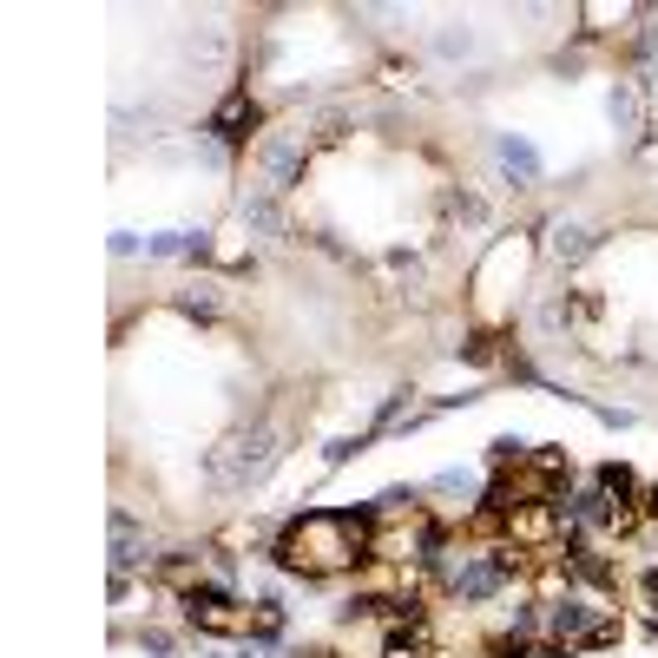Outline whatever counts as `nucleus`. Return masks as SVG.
<instances>
[{
  "label": "nucleus",
  "instance_id": "obj_1",
  "mask_svg": "<svg viewBox=\"0 0 658 658\" xmlns=\"http://www.w3.org/2000/svg\"><path fill=\"white\" fill-rule=\"evenodd\" d=\"M369 547H376V527L362 514H303L297 527H283L277 566L303 573V580H323V573H343V566L369 560Z\"/></svg>",
  "mask_w": 658,
  "mask_h": 658
},
{
  "label": "nucleus",
  "instance_id": "obj_2",
  "mask_svg": "<svg viewBox=\"0 0 658 658\" xmlns=\"http://www.w3.org/2000/svg\"><path fill=\"white\" fill-rule=\"evenodd\" d=\"M435 566H441V580H448V593L461 599V606H481V599H494V593H507L514 586V553L507 547H441L435 553Z\"/></svg>",
  "mask_w": 658,
  "mask_h": 658
},
{
  "label": "nucleus",
  "instance_id": "obj_3",
  "mask_svg": "<svg viewBox=\"0 0 658 658\" xmlns=\"http://www.w3.org/2000/svg\"><path fill=\"white\" fill-rule=\"evenodd\" d=\"M612 632H619L612 606H599V599H586V593H566V599L547 606L540 639H547V652H573V645H606Z\"/></svg>",
  "mask_w": 658,
  "mask_h": 658
},
{
  "label": "nucleus",
  "instance_id": "obj_4",
  "mask_svg": "<svg viewBox=\"0 0 658 658\" xmlns=\"http://www.w3.org/2000/svg\"><path fill=\"white\" fill-rule=\"evenodd\" d=\"M270 461H277V428H270V422L237 428L218 455H211V481H218V487H251Z\"/></svg>",
  "mask_w": 658,
  "mask_h": 658
},
{
  "label": "nucleus",
  "instance_id": "obj_5",
  "mask_svg": "<svg viewBox=\"0 0 658 658\" xmlns=\"http://www.w3.org/2000/svg\"><path fill=\"white\" fill-rule=\"evenodd\" d=\"M251 165H257V185L264 191H283V185H297V172H303V145L290 132H277V139H264L251 152Z\"/></svg>",
  "mask_w": 658,
  "mask_h": 658
},
{
  "label": "nucleus",
  "instance_id": "obj_6",
  "mask_svg": "<svg viewBox=\"0 0 658 658\" xmlns=\"http://www.w3.org/2000/svg\"><path fill=\"white\" fill-rule=\"evenodd\" d=\"M185 612L198 619L204 632H251V612L237 606L231 593H218V586H198V593L185 599Z\"/></svg>",
  "mask_w": 658,
  "mask_h": 658
},
{
  "label": "nucleus",
  "instance_id": "obj_7",
  "mask_svg": "<svg viewBox=\"0 0 658 658\" xmlns=\"http://www.w3.org/2000/svg\"><path fill=\"white\" fill-rule=\"evenodd\" d=\"M112 593H126V573L145 560V533H139V520L126 514V507H112Z\"/></svg>",
  "mask_w": 658,
  "mask_h": 658
},
{
  "label": "nucleus",
  "instance_id": "obj_8",
  "mask_svg": "<svg viewBox=\"0 0 658 658\" xmlns=\"http://www.w3.org/2000/svg\"><path fill=\"white\" fill-rule=\"evenodd\" d=\"M244 224H251L257 237H283V211H277V191L257 185L251 198H244Z\"/></svg>",
  "mask_w": 658,
  "mask_h": 658
},
{
  "label": "nucleus",
  "instance_id": "obj_9",
  "mask_svg": "<svg viewBox=\"0 0 658 658\" xmlns=\"http://www.w3.org/2000/svg\"><path fill=\"white\" fill-rule=\"evenodd\" d=\"M494 158H501L514 178H540V152H533L527 139H514V132H501V139H494Z\"/></svg>",
  "mask_w": 658,
  "mask_h": 658
},
{
  "label": "nucleus",
  "instance_id": "obj_10",
  "mask_svg": "<svg viewBox=\"0 0 658 658\" xmlns=\"http://www.w3.org/2000/svg\"><path fill=\"white\" fill-rule=\"evenodd\" d=\"M251 119H257V112H251V99H244V93H231V99L218 106V119H211V132H224V139H244V126H251Z\"/></svg>",
  "mask_w": 658,
  "mask_h": 658
},
{
  "label": "nucleus",
  "instance_id": "obj_11",
  "mask_svg": "<svg viewBox=\"0 0 658 658\" xmlns=\"http://www.w3.org/2000/svg\"><path fill=\"white\" fill-rule=\"evenodd\" d=\"M198 251V231H158L145 237V257H191Z\"/></svg>",
  "mask_w": 658,
  "mask_h": 658
},
{
  "label": "nucleus",
  "instance_id": "obj_12",
  "mask_svg": "<svg viewBox=\"0 0 658 658\" xmlns=\"http://www.w3.org/2000/svg\"><path fill=\"white\" fill-rule=\"evenodd\" d=\"M606 112H612V126H619V132H632V126H639V99H632V86H626V79H619V86L606 93Z\"/></svg>",
  "mask_w": 658,
  "mask_h": 658
},
{
  "label": "nucleus",
  "instance_id": "obj_13",
  "mask_svg": "<svg viewBox=\"0 0 658 658\" xmlns=\"http://www.w3.org/2000/svg\"><path fill=\"white\" fill-rule=\"evenodd\" d=\"M593 251V231H580V224H553V257H586Z\"/></svg>",
  "mask_w": 658,
  "mask_h": 658
},
{
  "label": "nucleus",
  "instance_id": "obj_14",
  "mask_svg": "<svg viewBox=\"0 0 658 658\" xmlns=\"http://www.w3.org/2000/svg\"><path fill=\"white\" fill-rule=\"evenodd\" d=\"M435 53H441V60H468V53H474V33L441 27V33H435Z\"/></svg>",
  "mask_w": 658,
  "mask_h": 658
},
{
  "label": "nucleus",
  "instance_id": "obj_15",
  "mask_svg": "<svg viewBox=\"0 0 658 658\" xmlns=\"http://www.w3.org/2000/svg\"><path fill=\"white\" fill-rule=\"evenodd\" d=\"M428 487H441V494H474V474L468 468H448V474H435Z\"/></svg>",
  "mask_w": 658,
  "mask_h": 658
},
{
  "label": "nucleus",
  "instance_id": "obj_16",
  "mask_svg": "<svg viewBox=\"0 0 658 658\" xmlns=\"http://www.w3.org/2000/svg\"><path fill=\"white\" fill-rule=\"evenodd\" d=\"M191 60H218V53H224V40H218V33H191Z\"/></svg>",
  "mask_w": 658,
  "mask_h": 658
},
{
  "label": "nucleus",
  "instance_id": "obj_17",
  "mask_svg": "<svg viewBox=\"0 0 658 658\" xmlns=\"http://www.w3.org/2000/svg\"><path fill=\"white\" fill-rule=\"evenodd\" d=\"M382 658H428V645H415V639H402V632H395V639L382 645Z\"/></svg>",
  "mask_w": 658,
  "mask_h": 658
},
{
  "label": "nucleus",
  "instance_id": "obj_18",
  "mask_svg": "<svg viewBox=\"0 0 658 658\" xmlns=\"http://www.w3.org/2000/svg\"><path fill=\"white\" fill-rule=\"evenodd\" d=\"M645 514H652V520H658V487H652V494H645Z\"/></svg>",
  "mask_w": 658,
  "mask_h": 658
},
{
  "label": "nucleus",
  "instance_id": "obj_19",
  "mask_svg": "<svg viewBox=\"0 0 658 658\" xmlns=\"http://www.w3.org/2000/svg\"><path fill=\"white\" fill-rule=\"evenodd\" d=\"M652 606H658V599H652ZM652 626H658V612H652Z\"/></svg>",
  "mask_w": 658,
  "mask_h": 658
}]
</instances>
